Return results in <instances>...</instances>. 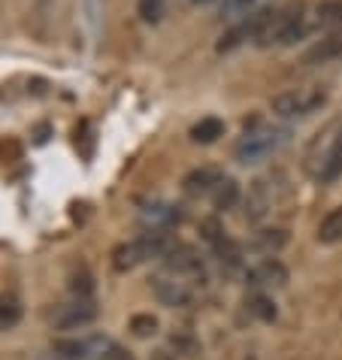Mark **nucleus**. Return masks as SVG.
Instances as JSON below:
<instances>
[{"label":"nucleus","mask_w":342,"mask_h":360,"mask_svg":"<svg viewBox=\"0 0 342 360\" xmlns=\"http://www.w3.org/2000/svg\"><path fill=\"white\" fill-rule=\"evenodd\" d=\"M288 143H291V131H288V127L260 124L258 122V124L246 127V134L239 136L234 155H236V161L243 167H255V164H264L273 155H279Z\"/></svg>","instance_id":"1"},{"label":"nucleus","mask_w":342,"mask_h":360,"mask_svg":"<svg viewBox=\"0 0 342 360\" xmlns=\"http://www.w3.org/2000/svg\"><path fill=\"white\" fill-rule=\"evenodd\" d=\"M52 354L64 360H137L125 345H118L109 336L61 339V342L52 345Z\"/></svg>","instance_id":"2"},{"label":"nucleus","mask_w":342,"mask_h":360,"mask_svg":"<svg viewBox=\"0 0 342 360\" xmlns=\"http://www.w3.org/2000/svg\"><path fill=\"white\" fill-rule=\"evenodd\" d=\"M173 245H176V243L167 236V230H148V233L137 236L134 243L115 248L113 266L125 273V269H134L137 264H146V261H152V257H164Z\"/></svg>","instance_id":"3"},{"label":"nucleus","mask_w":342,"mask_h":360,"mask_svg":"<svg viewBox=\"0 0 342 360\" xmlns=\"http://www.w3.org/2000/svg\"><path fill=\"white\" fill-rule=\"evenodd\" d=\"M327 103V88L324 85H306V88H291L270 100V109L279 118H309Z\"/></svg>","instance_id":"4"},{"label":"nucleus","mask_w":342,"mask_h":360,"mask_svg":"<svg viewBox=\"0 0 342 360\" xmlns=\"http://www.w3.org/2000/svg\"><path fill=\"white\" fill-rule=\"evenodd\" d=\"M94 318H97V306L85 294H76L73 300L58 303L49 312V321H52L55 330H85L88 324H94Z\"/></svg>","instance_id":"5"},{"label":"nucleus","mask_w":342,"mask_h":360,"mask_svg":"<svg viewBox=\"0 0 342 360\" xmlns=\"http://www.w3.org/2000/svg\"><path fill=\"white\" fill-rule=\"evenodd\" d=\"M164 269L167 273H173V276H179L188 285H203L206 282L203 261H200V255L194 252V248H188V245H173L170 248V252L164 255Z\"/></svg>","instance_id":"6"},{"label":"nucleus","mask_w":342,"mask_h":360,"mask_svg":"<svg viewBox=\"0 0 342 360\" xmlns=\"http://www.w3.org/2000/svg\"><path fill=\"white\" fill-rule=\"evenodd\" d=\"M246 285L251 288V291H279V288H285L288 285V266L279 261V257H264V261H258V264H251L246 269Z\"/></svg>","instance_id":"7"},{"label":"nucleus","mask_w":342,"mask_h":360,"mask_svg":"<svg viewBox=\"0 0 342 360\" xmlns=\"http://www.w3.org/2000/svg\"><path fill=\"white\" fill-rule=\"evenodd\" d=\"M267 13L270 9H258V13H251L246 18H239V25H234L230 31L218 39V52H234V49L246 46V43H255L260 39V31H264V22H267Z\"/></svg>","instance_id":"8"},{"label":"nucleus","mask_w":342,"mask_h":360,"mask_svg":"<svg viewBox=\"0 0 342 360\" xmlns=\"http://www.w3.org/2000/svg\"><path fill=\"white\" fill-rule=\"evenodd\" d=\"M152 291L158 297V303L170 306V309H188L191 303H194V291L188 288V282H182V278L173 276V273L155 276L152 278Z\"/></svg>","instance_id":"9"},{"label":"nucleus","mask_w":342,"mask_h":360,"mask_svg":"<svg viewBox=\"0 0 342 360\" xmlns=\"http://www.w3.org/2000/svg\"><path fill=\"white\" fill-rule=\"evenodd\" d=\"M281 176H260L251 182L246 194V218L248 221H260L276 203V182Z\"/></svg>","instance_id":"10"},{"label":"nucleus","mask_w":342,"mask_h":360,"mask_svg":"<svg viewBox=\"0 0 342 360\" xmlns=\"http://www.w3.org/2000/svg\"><path fill=\"white\" fill-rule=\"evenodd\" d=\"M339 61H342V27L330 31L327 37H321L303 55L306 67H324V64H339Z\"/></svg>","instance_id":"11"},{"label":"nucleus","mask_w":342,"mask_h":360,"mask_svg":"<svg viewBox=\"0 0 342 360\" xmlns=\"http://www.w3.org/2000/svg\"><path fill=\"white\" fill-rule=\"evenodd\" d=\"M139 221L148 230H170L173 224L182 221V212H179V206L167 203V200H155V203H146L139 209Z\"/></svg>","instance_id":"12"},{"label":"nucleus","mask_w":342,"mask_h":360,"mask_svg":"<svg viewBox=\"0 0 342 360\" xmlns=\"http://www.w3.org/2000/svg\"><path fill=\"white\" fill-rule=\"evenodd\" d=\"M221 179H224V173H218L215 167H197L182 179V191L188 197H213Z\"/></svg>","instance_id":"13"},{"label":"nucleus","mask_w":342,"mask_h":360,"mask_svg":"<svg viewBox=\"0 0 342 360\" xmlns=\"http://www.w3.org/2000/svg\"><path fill=\"white\" fill-rule=\"evenodd\" d=\"M285 245H288V230H281V227H267V230H258V233H255V243H251V248H255V252L267 255V257L279 255Z\"/></svg>","instance_id":"14"},{"label":"nucleus","mask_w":342,"mask_h":360,"mask_svg":"<svg viewBox=\"0 0 342 360\" xmlns=\"http://www.w3.org/2000/svg\"><path fill=\"white\" fill-rule=\"evenodd\" d=\"M246 312L255 318V321L270 324V321H276L279 309H276L273 297H270L267 291H255V294H248V297H246Z\"/></svg>","instance_id":"15"},{"label":"nucleus","mask_w":342,"mask_h":360,"mask_svg":"<svg viewBox=\"0 0 342 360\" xmlns=\"http://www.w3.org/2000/svg\"><path fill=\"white\" fill-rule=\"evenodd\" d=\"M339 179H342V134L336 136L334 148L327 152L324 164H321L318 176H315V182H321V185H334V182H339Z\"/></svg>","instance_id":"16"},{"label":"nucleus","mask_w":342,"mask_h":360,"mask_svg":"<svg viewBox=\"0 0 342 360\" xmlns=\"http://www.w3.org/2000/svg\"><path fill=\"white\" fill-rule=\"evenodd\" d=\"M221 136H224V122H221V118H215V115L200 118V122L191 127V139H194V143H200V146H213V143H218Z\"/></svg>","instance_id":"17"},{"label":"nucleus","mask_w":342,"mask_h":360,"mask_svg":"<svg viewBox=\"0 0 342 360\" xmlns=\"http://www.w3.org/2000/svg\"><path fill=\"white\" fill-rule=\"evenodd\" d=\"M318 243L321 245H336L342 243V206L330 209L318 224Z\"/></svg>","instance_id":"18"},{"label":"nucleus","mask_w":342,"mask_h":360,"mask_svg":"<svg viewBox=\"0 0 342 360\" xmlns=\"http://www.w3.org/2000/svg\"><path fill=\"white\" fill-rule=\"evenodd\" d=\"M236 203H239V182L236 179H230V176H224L215 185V191H213V206L218 209V212H227V209H234Z\"/></svg>","instance_id":"19"},{"label":"nucleus","mask_w":342,"mask_h":360,"mask_svg":"<svg viewBox=\"0 0 342 360\" xmlns=\"http://www.w3.org/2000/svg\"><path fill=\"white\" fill-rule=\"evenodd\" d=\"M22 318V303L15 294H4L0 297V330H13Z\"/></svg>","instance_id":"20"},{"label":"nucleus","mask_w":342,"mask_h":360,"mask_svg":"<svg viewBox=\"0 0 342 360\" xmlns=\"http://www.w3.org/2000/svg\"><path fill=\"white\" fill-rule=\"evenodd\" d=\"M260 0H221L218 4V13L221 18H246L251 13H258Z\"/></svg>","instance_id":"21"},{"label":"nucleus","mask_w":342,"mask_h":360,"mask_svg":"<svg viewBox=\"0 0 342 360\" xmlns=\"http://www.w3.org/2000/svg\"><path fill=\"white\" fill-rule=\"evenodd\" d=\"M164 6H167V0H139L137 13L146 25H158L160 18H164Z\"/></svg>","instance_id":"22"},{"label":"nucleus","mask_w":342,"mask_h":360,"mask_svg":"<svg viewBox=\"0 0 342 360\" xmlns=\"http://www.w3.org/2000/svg\"><path fill=\"white\" fill-rule=\"evenodd\" d=\"M200 233H203V239L209 245H215L224 239V227L218 224V218H206V221H200Z\"/></svg>","instance_id":"23"},{"label":"nucleus","mask_w":342,"mask_h":360,"mask_svg":"<svg viewBox=\"0 0 342 360\" xmlns=\"http://www.w3.org/2000/svg\"><path fill=\"white\" fill-rule=\"evenodd\" d=\"M130 330H134L137 336L146 339V336H152L155 330H158V321H155L152 315H134V318H130Z\"/></svg>","instance_id":"24"},{"label":"nucleus","mask_w":342,"mask_h":360,"mask_svg":"<svg viewBox=\"0 0 342 360\" xmlns=\"http://www.w3.org/2000/svg\"><path fill=\"white\" fill-rule=\"evenodd\" d=\"M194 4H200V6H213V4H215V6H218L221 0H194Z\"/></svg>","instance_id":"25"}]
</instances>
